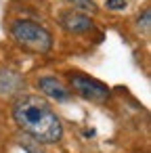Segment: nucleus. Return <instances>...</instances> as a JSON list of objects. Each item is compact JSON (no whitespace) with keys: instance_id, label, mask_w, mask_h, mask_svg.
Instances as JSON below:
<instances>
[{"instance_id":"4","label":"nucleus","mask_w":151,"mask_h":153,"mask_svg":"<svg viewBox=\"0 0 151 153\" xmlns=\"http://www.w3.org/2000/svg\"><path fill=\"white\" fill-rule=\"evenodd\" d=\"M59 23L67 34H86L92 30V19L82 11H65L59 17Z\"/></svg>"},{"instance_id":"5","label":"nucleus","mask_w":151,"mask_h":153,"mask_svg":"<svg viewBox=\"0 0 151 153\" xmlns=\"http://www.w3.org/2000/svg\"><path fill=\"white\" fill-rule=\"evenodd\" d=\"M38 88H40L46 97H51L53 101H57V103H67V101L71 99L69 88H67L59 78H55V76H44V78H40V80H38Z\"/></svg>"},{"instance_id":"3","label":"nucleus","mask_w":151,"mask_h":153,"mask_svg":"<svg viewBox=\"0 0 151 153\" xmlns=\"http://www.w3.org/2000/svg\"><path fill=\"white\" fill-rule=\"evenodd\" d=\"M69 84H71V90L78 97H82L86 101H92V103H103L111 94L107 84H103L101 80H94L86 74H78V71L69 74Z\"/></svg>"},{"instance_id":"1","label":"nucleus","mask_w":151,"mask_h":153,"mask_svg":"<svg viewBox=\"0 0 151 153\" xmlns=\"http://www.w3.org/2000/svg\"><path fill=\"white\" fill-rule=\"evenodd\" d=\"M13 117L17 126L36 143L51 145L63 138V124L59 115L38 94H21L13 105Z\"/></svg>"},{"instance_id":"7","label":"nucleus","mask_w":151,"mask_h":153,"mask_svg":"<svg viewBox=\"0 0 151 153\" xmlns=\"http://www.w3.org/2000/svg\"><path fill=\"white\" fill-rule=\"evenodd\" d=\"M149 25H151V11H149V9H145V11H143V17H138V19H136V27H138V30H143V32L147 34V32H149Z\"/></svg>"},{"instance_id":"6","label":"nucleus","mask_w":151,"mask_h":153,"mask_svg":"<svg viewBox=\"0 0 151 153\" xmlns=\"http://www.w3.org/2000/svg\"><path fill=\"white\" fill-rule=\"evenodd\" d=\"M67 2L74 4V7L80 9V11H86V13H94V11H97L94 0H67Z\"/></svg>"},{"instance_id":"2","label":"nucleus","mask_w":151,"mask_h":153,"mask_svg":"<svg viewBox=\"0 0 151 153\" xmlns=\"http://www.w3.org/2000/svg\"><path fill=\"white\" fill-rule=\"evenodd\" d=\"M11 36L15 38L17 44L23 48H30L34 53H48L53 48V36L46 27H42L36 21L19 19L11 25Z\"/></svg>"},{"instance_id":"8","label":"nucleus","mask_w":151,"mask_h":153,"mask_svg":"<svg viewBox=\"0 0 151 153\" xmlns=\"http://www.w3.org/2000/svg\"><path fill=\"white\" fill-rule=\"evenodd\" d=\"M126 7V0H105V9L109 11H124Z\"/></svg>"}]
</instances>
